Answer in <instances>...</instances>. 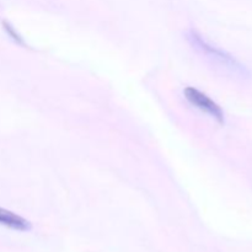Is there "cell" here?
Returning a JSON list of instances; mask_svg holds the SVG:
<instances>
[{"instance_id": "cell-1", "label": "cell", "mask_w": 252, "mask_h": 252, "mask_svg": "<svg viewBox=\"0 0 252 252\" xmlns=\"http://www.w3.org/2000/svg\"><path fill=\"white\" fill-rule=\"evenodd\" d=\"M186 39L189 46L198 54L203 56L212 65L220 68L228 73L234 74L240 78H246L249 75L248 70L241 63H239L231 54L226 53L223 49L213 46L211 42L207 41L197 30L189 29L186 32Z\"/></svg>"}, {"instance_id": "cell-3", "label": "cell", "mask_w": 252, "mask_h": 252, "mask_svg": "<svg viewBox=\"0 0 252 252\" xmlns=\"http://www.w3.org/2000/svg\"><path fill=\"white\" fill-rule=\"evenodd\" d=\"M0 225L19 231H29L32 229V224L27 219L4 208H0Z\"/></svg>"}, {"instance_id": "cell-2", "label": "cell", "mask_w": 252, "mask_h": 252, "mask_svg": "<svg viewBox=\"0 0 252 252\" xmlns=\"http://www.w3.org/2000/svg\"><path fill=\"white\" fill-rule=\"evenodd\" d=\"M184 95L185 98H186L192 106H194L196 108L201 110L202 112L209 115L212 118H214L217 122H219L220 125H223V123L225 122L224 111L221 110L220 106H219L216 101L212 100L208 95L202 93L201 90L193 88V86H187L184 90Z\"/></svg>"}, {"instance_id": "cell-4", "label": "cell", "mask_w": 252, "mask_h": 252, "mask_svg": "<svg viewBox=\"0 0 252 252\" xmlns=\"http://www.w3.org/2000/svg\"><path fill=\"white\" fill-rule=\"evenodd\" d=\"M4 29L6 30L7 33H9L10 36H11V38H14L15 41L17 42V43H24V42H22V39H21V37H20L19 34H17L16 32H15V30L12 29V27L10 26V25L7 24V22H4Z\"/></svg>"}]
</instances>
